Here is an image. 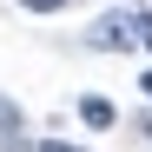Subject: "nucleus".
<instances>
[{
  "instance_id": "nucleus-1",
  "label": "nucleus",
  "mask_w": 152,
  "mask_h": 152,
  "mask_svg": "<svg viewBox=\"0 0 152 152\" xmlns=\"http://www.w3.org/2000/svg\"><path fill=\"white\" fill-rule=\"evenodd\" d=\"M93 46H99V53H126V46H139V40H132V20L106 13V20L93 27Z\"/></svg>"
},
{
  "instance_id": "nucleus-2",
  "label": "nucleus",
  "mask_w": 152,
  "mask_h": 152,
  "mask_svg": "<svg viewBox=\"0 0 152 152\" xmlns=\"http://www.w3.org/2000/svg\"><path fill=\"white\" fill-rule=\"evenodd\" d=\"M0 145H7V152H27V119H20V106L7 93H0Z\"/></svg>"
},
{
  "instance_id": "nucleus-3",
  "label": "nucleus",
  "mask_w": 152,
  "mask_h": 152,
  "mask_svg": "<svg viewBox=\"0 0 152 152\" xmlns=\"http://www.w3.org/2000/svg\"><path fill=\"white\" fill-rule=\"evenodd\" d=\"M80 119L93 126V132H106V126H113L119 113H113V99H99V93H86V99H80Z\"/></svg>"
},
{
  "instance_id": "nucleus-4",
  "label": "nucleus",
  "mask_w": 152,
  "mask_h": 152,
  "mask_svg": "<svg viewBox=\"0 0 152 152\" xmlns=\"http://www.w3.org/2000/svg\"><path fill=\"white\" fill-rule=\"evenodd\" d=\"M132 40H139L145 53H152V13H132Z\"/></svg>"
},
{
  "instance_id": "nucleus-5",
  "label": "nucleus",
  "mask_w": 152,
  "mask_h": 152,
  "mask_svg": "<svg viewBox=\"0 0 152 152\" xmlns=\"http://www.w3.org/2000/svg\"><path fill=\"white\" fill-rule=\"evenodd\" d=\"M20 7H27V13H60L66 0H20Z\"/></svg>"
},
{
  "instance_id": "nucleus-6",
  "label": "nucleus",
  "mask_w": 152,
  "mask_h": 152,
  "mask_svg": "<svg viewBox=\"0 0 152 152\" xmlns=\"http://www.w3.org/2000/svg\"><path fill=\"white\" fill-rule=\"evenodd\" d=\"M33 152H86V145H66V139H40Z\"/></svg>"
},
{
  "instance_id": "nucleus-7",
  "label": "nucleus",
  "mask_w": 152,
  "mask_h": 152,
  "mask_svg": "<svg viewBox=\"0 0 152 152\" xmlns=\"http://www.w3.org/2000/svg\"><path fill=\"white\" fill-rule=\"evenodd\" d=\"M139 93H145V99H152V73H139Z\"/></svg>"
}]
</instances>
